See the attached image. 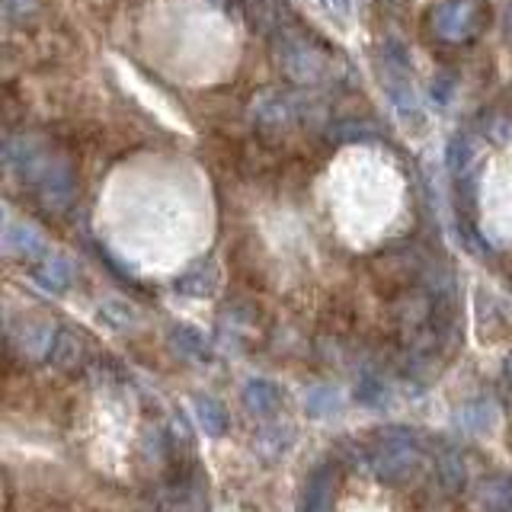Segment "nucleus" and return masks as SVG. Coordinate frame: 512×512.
<instances>
[{
    "mask_svg": "<svg viewBox=\"0 0 512 512\" xmlns=\"http://www.w3.org/2000/svg\"><path fill=\"white\" fill-rule=\"evenodd\" d=\"M362 458L381 484H404L420 468V439L407 426H388L362 448Z\"/></svg>",
    "mask_w": 512,
    "mask_h": 512,
    "instance_id": "nucleus-1",
    "label": "nucleus"
},
{
    "mask_svg": "<svg viewBox=\"0 0 512 512\" xmlns=\"http://www.w3.org/2000/svg\"><path fill=\"white\" fill-rule=\"evenodd\" d=\"M16 176H20V180L39 196V202L45 208H52V212H64V208L74 205L77 173L68 160L55 157L52 151H48V144H42V148L36 151V157H32Z\"/></svg>",
    "mask_w": 512,
    "mask_h": 512,
    "instance_id": "nucleus-2",
    "label": "nucleus"
},
{
    "mask_svg": "<svg viewBox=\"0 0 512 512\" xmlns=\"http://www.w3.org/2000/svg\"><path fill=\"white\" fill-rule=\"evenodd\" d=\"M276 58L285 68V74L298 80V84H317L330 71L327 55L320 52L311 36H304L301 29H288L276 36Z\"/></svg>",
    "mask_w": 512,
    "mask_h": 512,
    "instance_id": "nucleus-3",
    "label": "nucleus"
},
{
    "mask_svg": "<svg viewBox=\"0 0 512 512\" xmlns=\"http://www.w3.org/2000/svg\"><path fill=\"white\" fill-rule=\"evenodd\" d=\"M487 16V0H445L429 13V29L442 42H468L484 32Z\"/></svg>",
    "mask_w": 512,
    "mask_h": 512,
    "instance_id": "nucleus-4",
    "label": "nucleus"
},
{
    "mask_svg": "<svg viewBox=\"0 0 512 512\" xmlns=\"http://www.w3.org/2000/svg\"><path fill=\"white\" fill-rule=\"evenodd\" d=\"M336 490H340V468H336L333 461L317 464L308 477V484H304L301 512H333Z\"/></svg>",
    "mask_w": 512,
    "mask_h": 512,
    "instance_id": "nucleus-5",
    "label": "nucleus"
},
{
    "mask_svg": "<svg viewBox=\"0 0 512 512\" xmlns=\"http://www.w3.org/2000/svg\"><path fill=\"white\" fill-rule=\"evenodd\" d=\"M298 116H301V103L285 90H266L253 103V119L260 128H285Z\"/></svg>",
    "mask_w": 512,
    "mask_h": 512,
    "instance_id": "nucleus-6",
    "label": "nucleus"
},
{
    "mask_svg": "<svg viewBox=\"0 0 512 512\" xmlns=\"http://www.w3.org/2000/svg\"><path fill=\"white\" fill-rule=\"evenodd\" d=\"M4 253L13 260H45L48 256V240L39 228H32L29 221H7L4 224Z\"/></svg>",
    "mask_w": 512,
    "mask_h": 512,
    "instance_id": "nucleus-7",
    "label": "nucleus"
},
{
    "mask_svg": "<svg viewBox=\"0 0 512 512\" xmlns=\"http://www.w3.org/2000/svg\"><path fill=\"white\" fill-rule=\"evenodd\" d=\"M244 7L250 13V23L266 36H282L298 23L288 0H244Z\"/></svg>",
    "mask_w": 512,
    "mask_h": 512,
    "instance_id": "nucleus-8",
    "label": "nucleus"
},
{
    "mask_svg": "<svg viewBox=\"0 0 512 512\" xmlns=\"http://www.w3.org/2000/svg\"><path fill=\"white\" fill-rule=\"evenodd\" d=\"M58 330L48 324V320H26L16 333V346H20V356L26 359H48L52 356Z\"/></svg>",
    "mask_w": 512,
    "mask_h": 512,
    "instance_id": "nucleus-9",
    "label": "nucleus"
},
{
    "mask_svg": "<svg viewBox=\"0 0 512 512\" xmlns=\"http://www.w3.org/2000/svg\"><path fill=\"white\" fill-rule=\"evenodd\" d=\"M32 282L48 295H64L74 282V263L64 260V256H45L32 272Z\"/></svg>",
    "mask_w": 512,
    "mask_h": 512,
    "instance_id": "nucleus-10",
    "label": "nucleus"
},
{
    "mask_svg": "<svg viewBox=\"0 0 512 512\" xmlns=\"http://www.w3.org/2000/svg\"><path fill=\"white\" fill-rule=\"evenodd\" d=\"M173 288L180 295H189V298H208L218 288V266L212 260L192 263L183 276H176Z\"/></svg>",
    "mask_w": 512,
    "mask_h": 512,
    "instance_id": "nucleus-11",
    "label": "nucleus"
},
{
    "mask_svg": "<svg viewBox=\"0 0 512 512\" xmlns=\"http://www.w3.org/2000/svg\"><path fill=\"white\" fill-rule=\"evenodd\" d=\"M84 359H87V340H84V333H77L71 327L58 330L48 362H52L55 368H61V372H71V368L84 365Z\"/></svg>",
    "mask_w": 512,
    "mask_h": 512,
    "instance_id": "nucleus-12",
    "label": "nucleus"
},
{
    "mask_svg": "<svg viewBox=\"0 0 512 512\" xmlns=\"http://www.w3.org/2000/svg\"><path fill=\"white\" fill-rule=\"evenodd\" d=\"M240 400H244V407L253 416H272V413L279 410V404H282V391L272 381H266V378H253V381L244 384Z\"/></svg>",
    "mask_w": 512,
    "mask_h": 512,
    "instance_id": "nucleus-13",
    "label": "nucleus"
},
{
    "mask_svg": "<svg viewBox=\"0 0 512 512\" xmlns=\"http://www.w3.org/2000/svg\"><path fill=\"white\" fill-rule=\"evenodd\" d=\"M192 413H196L199 429L205 432V436H212V439L224 436L228 426H231V416H228V410H224V404L215 397H208V394L192 397Z\"/></svg>",
    "mask_w": 512,
    "mask_h": 512,
    "instance_id": "nucleus-14",
    "label": "nucleus"
},
{
    "mask_svg": "<svg viewBox=\"0 0 512 512\" xmlns=\"http://www.w3.org/2000/svg\"><path fill=\"white\" fill-rule=\"evenodd\" d=\"M477 506L484 512H512V477L493 474L487 480H480Z\"/></svg>",
    "mask_w": 512,
    "mask_h": 512,
    "instance_id": "nucleus-15",
    "label": "nucleus"
},
{
    "mask_svg": "<svg viewBox=\"0 0 512 512\" xmlns=\"http://www.w3.org/2000/svg\"><path fill=\"white\" fill-rule=\"evenodd\" d=\"M445 167H448V173H452V180H461V176L474 173V141L464 132L448 138V144H445Z\"/></svg>",
    "mask_w": 512,
    "mask_h": 512,
    "instance_id": "nucleus-16",
    "label": "nucleus"
},
{
    "mask_svg": "<svg viewBox=\"0 0 512 512\" xmlns=\"http://www.w3.org/2000/svg\"><path fill=\"white\" fill-rule=\"evenodd\" d=\"M436 477L445 493H461L464 484H468V468H464V461L455 448H442L436 455Z\"/></svg>",
    "mask_w": 512,
    "mask_h": 512,
    "instance_id": "nucleus-17",
    "label": "nucleus"
},
{
    "mask_svg": "<svg viewBox=\"0 0 512 512\" xmlns=\"http://www.w3.org/2000/svg\"><path fill=\"white\" fill-rule=\"evenodd\" d=\"M343 410V400L336 388H327V384H317L308 394H304V413L314 416V420H330Z\"/></svg>",
    "mask_w": 512,
    "mask_h": 512,
    "instance_id": "nucleus-18",
    "label": "nucleus"
},
{
    "mask_svg": "<svg viewBox=\"0 0 512 512\" xmlns=\"http://www.w3.org/2000/svg\"><path fill=\"white\" fill-rule=\"evenodd\" d=\"M96 314H100V320L112 330H128L132 324H138V311L122 298H106L100 308H96Z\"/></svg>",
    "mask_w": 512,
    "mask_h": 512,
    "instance_id": "nucleus-19",
    "label": "nucleus"
},
{
    "mask_svg": "<svg viewBox=\"0 0 512 512\" xmlns=\"http://www.w3.org/2000/svg\"><path fill=\"white\" fill-rule=\"evenodd\" d=\"M170 343L183 352V356L189 359H212V346H208V340L202 333H196L192 327H176L170 330Z\"/></svg>",
    "mask_w": 512,
    "mask_h": 512,
    "instance_id": "nucleus-20",
    "label": "nucleus"
},
{
    "mask_svg": "<svg viewBox=\"0 0 512 512\" xmlns=\"http://www.w3.org/2000/svg\"><path fill=\"white\" fill-rule=\"evenodd\" d=\"M384 397H388V388H384L381 375H375V372L359 375V381H356V400H359V404L378 407V404H384Z\"/></svg>",
    "mask_w": 512,
    "mask_h": 512,
    "instance_id": "nucleus-21",
    "label": "nucleus"
},
{
    "mask_svg": "<svg viewBox=\"0 0 512 512\" xmlns=\"http://www.w3.org/2000/svg\"><path fill=\"white\" fill-rule=\"evenodd\" d=\"M480 132H484L490 141H506L512 135V119L509 116H487L480 122Z\"/></svg>",
    "mask_w": 512,
    "mask_h": 512,
    "instance_id": "nucleus-22",
    "label": "nucleus"
},
{
    "mask_svg": "<svg viewBox=\"0 0 512 512\" xmlns=\"http://www.w3.org/2000/svg\"><path fill=\"white\" fill-rule=\"evenodd\" d=\"M333 135H340L343 141H362V138H375L378 128L368 122H346V125H336Z\"/></svg>",
    "mask_w": 512,
    "mask_h": 512,
    "instance_id": "nucleus-23",
    "label": "nucleus"
},
{
    "mask_svg": "<svg viewBox=\"0 0 512 512\" xmlns=\"http://www.w3.org/2000/svg\"><path fill=\"white\" fill-rule=\"evenodd\" d=\"M4 13L7 20H26L36 13V0H4Z\"/></svg>",
    "mask_w": 512,
    "mask_h": 512,
    "instance_id": "nucleus-24",
    "label": "nucleus"
},
{
    "mask_svg": "<svg viewBox=\"0 0 512 512\" xmlns=\"http://www.w3.org/2000/svg\"><path fill=\"white\" fill-rule=\"evenodd\" d=\"M452 93H455V84H452V80H448L445 74L432 80V96H436V103H439V106H445L448 100H452Z\"/></svg>",
    "mask_w": 512,
    "mask_h": 512,
    "instance_id": "nucleus-25",
    "label": "nucleus"
},
{
    "mask_svg": "<svg viewBox=\"0 0 512 512\" xmlns=\"http://www.w3.org/2000/svg\"><path fill=\"white\" fill-rule=\"evenodd\" d=\"M324 4L333 7L336 13H343V16H346V13L352 10V4H356V0H324Z\"/></svg>",
    "mask_w": 512,
    "mask_h": 512,
    "instance_id": "nucleus-26",
    "label": "nucleus"
},
{
    "mask_svg": "<svg viewBox=\"0 0 512 512\" xmlns=\"http://www.w3.org/2000/svg\"><path fill=\"white\" fill-rule=\"evenodd\" d=\"M503 26H506V39L512 42V7L506 10V20H503Z\"/></svg>",
    "mask_w": 512,
    "mask_h": 512,
    "instance_id": "nucleus-27",
    "label": "nucleus"
},
{
    "mask_svg": "<svg viewBox=\"0 0 512 512\" xmlns=\"http://www.w3.org/2000/svg\"><path fill=\"white\" fill-rule=\"evenodd\" d=\"M509 375H512V359H509Z\"/></svg>",
    "mask_w": 512,
    "mask_h": 512,
    "instance_id": "nucleus-28",
    "label": "nucleus"
}]
</instances>
